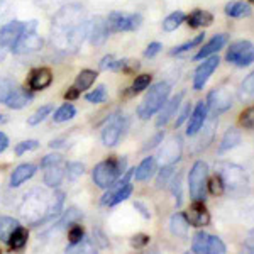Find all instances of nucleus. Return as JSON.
<instances>
[{"instance_id": "f257e3e1", "label": "nucleus", "mask_w": 254, "mask_h": 254, "mask_svg": "<svg viewBox=\"0 0 254 254\" xmlns=\"http://www.w3.org/2000/svg\"><path fill=\"white\" fill-rule=\"evenodd\" d=\"M87 22L80 7H64L53 19V43L61 49H78L87 39Z\"/></svg>"}, {"instance_id": "f03ea898", "label": "nucleus", "mask_w": 254, "mask_h": 254, "mask_svg": "<svg viewBox=\"0 0 254 254\" xmlns=\"http://www.w3.org/2000/svg\"><path fill=\"white\" fill-rule=\"evenodd\" d=\"M51 203H53V196H49L46 191L36 188V190H31L29 193L24 195L19 212L26 219L27 224L39 225L48 222Z\"/></svg>"}, {"instance_id": "7ed1b4c3", "label": "nucleus", "mask_w": 254, "mask_h": 254, "mask_svg": "<svg viewBox=\"0 0 254 254\" xmlns=\"http://www.w3.org/2000/svg\"><path fill=\"white\" fill-rule=\"evenodd\" d=\"M126 166H127V163L124 158L110 156L93 168L92 178L98 188L107 190L109 187H112L114 183L126 173Z\"/></svg>"}, {"instance_id": "20e7f679", "label": "nucleus", "mask_w": 254, "mask_h": 254, "mask_svg": "<svg viewBox=\"0 0 254 254\" xmlns=\"http://www.w3.org/2000/svg\"><path fill=\"white\" fill-rule=\"evenodd\" d=\"M170 92H171V87L166 81H159V83H154L153 87H149L147 93L137 107V116L141 117L142 121H147V119L153 117L154 114H158L163 105L166 104L168 97H170Z\"/></svg>"}, {"instance_id": "39448f33", "label": "nucleus", "mask_w": 254, "mask_h": 254, "mask_svg": "<svg viewBox=\"0 0 254 254\" xmlns=\"http://www.w3.org/2000/svg\"><path fill=\"white\" fill-rule=\"evenodd\" d=\"M217 175H220L225 188L232 195H244L249 190V180L244 168L237 166L234 163H219Z\"/></svg>"}, {"instance_id": "423d86ee", "label": "nucleus", "mask_w": 254, "mask_h": 254, "mask_svg": "<svg viewBox=\"0 0 254 254\" xmlns=\"http://www.w3.org/2000/svg\"><path fill=\"white\" fill-rule=\"evenodd\" d=\"M36 27H38V22H36V20L26 22L24 31L20 32L17 41H15L10 48L14 55H27V53L39 51V49L43 48V38L36 32Z\"/></svg>"}, {"instance_id": "0eeeda50", "label": "nucleus", "mask_w": 254, "mask_h": 254, "mask_svg": "<svg viewBox=\"0 0 254 254\" xmlns=\"http://www.w3.org/2000/svg\"><path fill=\"white\" fill-rule=\"evenodd\" d=\"M208 166L203 161H196L188 173V190L195 202H205L207 196Z\"/></svg>"}, {"instance_id": "6e6552de", "label": "nucleus", "mask_w": 254, "mask_h": 254, "mask_svg": "<svg viewBox=\"0 0 254 254\" xmlns=\"http://www.w3.org/2000/svg\"><path fill=\"white\" fill-rule=\"evenodd\" d=\"M225 60L239 68L249 66L251 63H254L253 43H249V41H237V43L231 44V48L227 49V55H225Z\"/></svg>"}, {"instance_id": "1a4fd4ad", "label": "nucleus", "mask_w": 254, "mask_h": 254, "mask_svg": "<svg viewBox=\"0 0 254 254\" xmlns=\"http://www.w3.org/2000/svg\"><path fill=\"white\" fill-rule=\"evenodd\" d=\"M110 32L122 31H136L141 27L142 17L141 14H129V12H110L107 17Z\"/></svg>"}, {"instance_id": "9d476101", "label": "nucleus", "mask_w": 254, "mask_h": 254, "mask_svg": "<svg viewBox=\"0 0 254 254\" xmlns=\"http://www.w3.org/2000/svg\"><path fill=\"white\" fill-rule=\"evenodd\" d=\"M191 251L205 254H224L227 251V248H225V244L217 236L198 231L193 236V241H191Z\"/></svg>"}, {"instance_id": "9b49d317", "label": "nucleus", "mask_w": 254, "mask_h": 254, "mask_svg": "<svg viewBox=\"0 0 254 254\" xmlns=\"http://www.w3.org/2000/svg\"><path fill=\"white\" fill-rule=\"evenodd\" d=\"M232 105H234V98H232L231 90L225 88V87L212 90L207 97V107H208V112H210L212 116L224 114L225 110H229Z\"/></svg>"}, {"instance_id": "f8f14e48", "label": "nucleus", "mask_w": 254, "mask_h": 254, "mask_svg": "<svg viewBox=\"0 0 254 254\" xmlns=\"http://www.w3.org/2000/svg\"><path fill=\"white\" fill-rule=\"evenodd\" d=\"M129 127V119L126 116H114L110 119V122L105 126V129L102 130V142L105 146H116L121 137L124 136V132Z\"/></svg>"}, {"instance_id": "ddd939ff", "label": "nucleus", "mask_w": 254, "mask_h": 254, "mask_svg": "<svg viewBox=\"0 0 254 254\" xmlns=\"http://www.w3.org/2000/svg\"><path fill=\"white\" fill-rule=\"evenodd\" d=\"M182 149H183V142L178 136H173L171 139H168L165 144H163L161 149H159V154H158L161 166L173 165L175 161H178L180 156H182Z\"/></svg>"}, {"instance_id": "4468645a", "label": "nucleus", "mask_w": 254, "mask_h": 254, "mask_svg": "<svg viewBox=\"0 0 254 254\" xmlns=\"http://www.w3.org/2000/svg\"><path fill=\"white\" fill-rule=\"evenodd\" d=\"M109 34H110V29H109L107 19L95 17L87 22V38L90 39V43L95 44V46L104 44L105 41H107Z\"/></svg>"}, {"instance_id": "2eb2a0df", "label": "nucleus", "mask_w": 254, "mask_h": 254, "mask_svg": "<svg viewBox=\"0 0 254 254\" xmlns=\"http://www.w3.org/2000/svg\"><path fill=\"white\" fill-rule=\"evenodd\" d=\"M220 60L219 56H208L203 60V63L195 69V76H193V88L195 90H202L207 85L208 78L212 76V73L215 71L219 66Z\"/></svg>"}, {"instance_id": "dca6fc26", "label": "nucleus", "mask_w": 254, "mask_h": 254, "mask_svg": "<svg viewBox=\"0 0 254 254\" xmlns=\"http://www.w3.org/2000/svg\"><path fill=\"white\" fill-rule=\"evenodd\" d=\"M185 217L188 224L193 225V227H205L210 224V214H208L207 207L203 205V202H195L190 205V208L185 212Z\"/></svg>"}, {"instance_id": "f3484780", "label": "nucleus", "mask_w": 254, "mask_h": 254, "mask_svg": "<svg viewBox=\"0 0 254 254\" xmlns=\"http://www.w3.org/2000/svg\"><path fill=\"white\" fill-rule=\"evenodd\" d=\"M24 27H26V22H20V20H12V22L0 27V46L5 49L12 48V44L17 41Z\"/></svg>"}, {"instance_id": "a211bd4d", "label": "nucleus", "mask_w": 254, "mask_h": 254, "mask_svg": "<svg viewBox=\"0 0 254 254\" xmlns=\"http://www.w3.org/2000/svg\"><path fill=\"white\" fill-rule=\"evenodd\" d=\"M207 114H208V107H207V102H198L196 107L193 109L191 116L188 117V130L187 134L188 136H195L198 134V130H202L203 124L207 121Z\"/></svg>"}, {"instance_id": "6ab92c4d", "label": "nucleus", "mask_w": 254, "mask_h": 254, "mask_svg": "<svg viewBox=\"0 0 254 254\" xmlns=\"http://www.w3.org/2000/svg\"><path fill=\"white\" fill-rule=\"evenodd\" d=\"M100 68L102 69H114V71L130 73V71H136V69L139 68V63L137 61H132V60H116L114 56L109 55L100 61Z\"/></svg>"}, {"instance_id": "aec40b11", "label": "nucleus", "mask_w": 254, "mask_h": 254, "mask_svg": "<svg viewBox=\"0 0 254 254\" xmlns=\"http://www.w3.org/2000/svg\"><path fill=\"white\" fill-rule=\"evenodd\" d=\"M225 44H227V34H217L214 36L210 41H208L207 44H203L202 48L198 49V53L195 55V61H200V60H205L208 56L215 55V53H219L220 49H222Z\"/></svg>"}, {"instance_id": "412c9836", "label": "nucleus", "mask_w": 254, "mask_h": 254, "mask_svg": "<svg viewBox=\"0 0 254 254\" xmlns=\"http://www.w3.org/2000/svg\"><path fill=\"white\" fill-rule=\"evenodd\" d=\"M44 170H46L44 171V185H48L49 188L60 187V183L63 182L64 175H66V166L63 165V161L49 165Z\"/></svg>"}, {"instance_id": "4be33fe9", "label": "nucleus", "mask_w": 254, "mask_h": 254, "mask_svg": "<svg viewBox=\"0 0 254 254\" xmlns=\"http://www.w3.org/2000/svg\"><path fill=\"white\" fill-rule=\"evenodd\" d=\"M183 95H185V93L180 92L178 95H175L173 98L166 100V104L163 105L161 110H159V117H158V121H156V126L158 127H163V126H166L168 122H170V119L175 116V112L178 110L180 104H182Z\"/></svg>"}, {"instance_id": "5701e85b", "label": "nucleus", "mask_w": 254, "mask_h": 254, "mask_svg": "<svg viewBox=\"0 0 254 254\" xmlns=\"http://www.w3.org/2000/svg\"><path fill=\"white\" fill-rule=\"evenodd\" d=\"M53 81V73L48 68H38L34 71H31L29 75V88L31 90H44L51 85Z\"/></svg>"}, {"instance_id": "b1692460", "label": "nucleus", "mask_w": 254, "mask_h": 254, "mask_svg": "<svg viewBox=\"0 0 254 254\" xmlns=\"http://www.w3.org/2000/svg\"><path fill=\"white\" fill-rule=\"evenodd\" d=\"M36 170H38V168H36L34 165H31V163H24V165H19L14 171H12V175H10V187L12 188H17V187L22 185V183H26L27 180H31L32 176H34Z\"/></svg>"}, {"instance_id": "393cba45", "label": "nucleus", "mask_w": 254, "mask_h": 254, "mask_svg": "<svg viewBox=\"0 0 254 254\" xmlns=\"http://www.w3.org/2000/svg\"><path fill=\"white\" fill-rule=\"evenodd\" d=\"M34 98V95L26 88H14V92L10 93V97L5 100V105L9 109H14V110H19V109H24L27 104Z\"/></svg>"}, {"instance_id": "a878e982", "label": "nucleus", "mask_w": 254, "mask_h": 254, "mask_svg": "<svg viewBox=\"0 0 254 254\" xmlns=\"http://www.w3.org/2000/svg\"><path fill=\"white\" fill-rule=\"evenodd\" d=\"M156 170H158L156 158H153V156L144 158L141 161V165L134 170V178H136L137 182H146V180H149L151 176L156 173Z\"/></svg>"}, {"instance_id": "bb28decb", "label": "nucleus", "mask_w": 254, "mask_h": 254, "mask_svg": "<svg viewBox=\"0 0 254 254\" xmlns=\"http://www.w3.org/2000/svg\"><path fill=\"white\" fill-rule=\"evenodd\" d=\"M185 20L188 22V26L193 27V29H196V27H208L212 22H214V15L207 10L196 9L191 12L188 17H185Z\"/></svg>"}, {"instance_id": "cd10ccee", "label": "nucleus", "mask_w": 254, "mask_h": 254, "mask_svg": "<svg viewBox=\"0 0 254 254\" xmlns=\"http://www.w3.org/2000/svg\"><path fill=\"white\" fill-rule=\"evenodd\" d=\"M225 14L234 19L249 17L251 15V5L246 2H241V0H232V2H229L225 5Z\"/></svg>"}, {"instance_id": "c85d7f7f", "label": "nucleus", "mask_w": 254, "mask_h": 254, "mask_svg": "<svg viewBox=\"0 0 254 254\" xmlns=\"http://www.w3.org/2000/svg\"><path fill=\"white\" fill-rule=\"evenodd\" d=\"M19 220L9 215H0V241L7 243L9 237L12 236V232L19 227Z\"/></svg>"}, {"instance_id": "c756f323", "label": "nucleus", "mask_w": 254, "mask_h": 254, "mask_svg": "<svg viewBox=\"0 0 254 254\" xmlns=\"http://www.w3.org/2000/svg\"><path fill=\"white\" fill-rule=\"evenodd\" d=\"M188 227H190V224H188L185 214H175L173 217H171L170 229L176 237H187Z\"/></svg>"}, {"instance_id": "7c9ffc66", "label": "nucleus", "mask_w": 254, "mask_h": 254, "mask_svg": "<svg viewBox=\"0 0 254 254\" xmlns=\"http://www.w3.org/2000/svg\"><path fill=\"white\" fill-rule=\"evenodd\" d=\"M241 142V132L237 129H229L227 132L224 134L222 141H220L219 146V153H225V151L232 149Z\"/></svg>"}, {"instance_id": "2f4dec72", "label": "nucleus", "mask_w": 254, "mask_h": 254, "mask_svg": "<svg viewBox=\"0 0 254 254\" xmlns=\"http://www.w3.org/2000/svg\"><path fill=\"white\" fill-rule=\"evenodd\" d=\"M95 80H97V71L83 69V71L78 73V76H76L75 85H73V87H76L80 92H83V90H88L90 87H92V85L95 83Z\"/></svg>"}, {"instance_id": "473e14b6", "label": "nucleus", "mask_w": 254, "mask_h": 254, "mask_svg": "<svg viewBox=\"0 0 254 254\" xmlns=\"http://www.w3.org/2000/svg\"><path fill=\"white\" fill-rule=\"evenodd\" d=\"M27 237H29V234H27V229H24L19 225V227L12 232V236L9 237L7 244H9L10 249H22L24 246L27 244Z\"/></svg>"}, {"instance_id": "72a5a7b5", "label": "nucleus", "mask_w": 254, "mask_h": 254, "mask_svg": "<svg viewBox=\"0 0 254 254\" xmlns=\"http://www.w3.org/2000/svg\"><path fill=\"white\" fill-rule=\"evenodd\" d=\"M182 22H185V14H183L182 10H176L163 20V29H165L166 32L176 31L180 26H182Z\"/></svg>"}, {"instance_id": "f704fd0d", "label": "nucleus", "mask_w": 254, "mask_h": 254, "mask_svg": "<svg viewBox=\"0 0 254 254\" xmlns=\"http://www.w3.org/2000/svg\"><path fill=\"white\" fill-rule=\"evenodd\" d=\"M75 114H76V109L73 107L71 104H64L55 112L53 121L58 122V124H61V122H68V121H71V119L75 117Z\"/></svg>"}, {"instance_id": "c9c22d12", "label": "nucleus", "mask_w": 254, "mask_h": 254, "mask_svg": "<svg viewBox=\"0 0 254 254\" xmlns=\"http://www.w3.org/2000/svg\"><path fill=\"white\" fill-rule=\"evenodd\" d=\"M203 39H205V34H198V36H195V38H193V39H190V41H188V43L182 44V46H178V48H175V49H171L170 55H171V56L183 55V53L190 51V49L196 48V46H198V44H202V43H203Z\"/></svg>"}, {"instance_id": "e433bc0d", "label": "nucleus", "mask_w": 254, "mask_h": 254, "mask_svg": "<svg viewBox=\"0 0 254 254\" xmlns=\"http://www.w3.org/2000/svg\"><path fill=\"white\" fill-rule=\"evenodd\" d=\"M53 112V105L51 104H48V105H43V107H39L38 110H36L32 116L27 119V124L29 126H38V124H41V122L46 119L49 114Z\"/></svg>"}, {"instance_id": "4c0bfd02", "label": "nucleus", "mask_w": 254, "mask_h": 254, "mask_svg": "<svg viewBox=\"0 0 254 254\" xmlns=\"http://www.w3.org/2000/svg\"><path fill=\"white\" fill-rule=\"evenodd\" d=\"M207 188L212 195H222L225 191V185L220 178V175H214L210 180H207Z\"/></svg>"}, {"instance_id": "58836bf2", "label": "nucleus", "mask_w": 254, "mask_h": 254, "mask_svg": "<svg viewBox=\"0 0 254 254\" xmlns=\"http://www.w3.org/2000/svg\"><path fill=\"white\" fill-rule=\"evenodd\" d=\"M239 124L244 127V129L254 130V105L253 107H248L243 110L239 116Z\"/></svg>"}, {"instance_id": "ea45409f", "label": "nucleus", "mask_w": 254, "mask_h": 254, "mask_svg": "<svg viewBox=\"0 0 254 254\" xmlns=\"http://www.w3.org/2000/svg\"><path fill=\"white\" fill-rule=\"evenodd\" d=\"M151 78H153L151 75H139V76H136L132 87H130V93H139V92H142V90H146L151 85Z\"/></svg>"}, {"instance_id": "a19ab883", "label": "nucleus", "mask_w": 254, "mask_h": 254, "mask_svg": "<svg viewBox=\"0 0 254 254\" xmlns=\"http://www.w3.org/2000/svg\"><path fill=\"white\" fill-rule=\"evenodd\" d=\"M85 237V231L80 224H71V227L68 229V239H69V244H76L80 243L81 239Z\"/></svg>"}, {"instance_id": "79ce46f5", "label": "nucleus", "mask_w": 254, "mask_h": 254, "mask_svg": "<svg viewBox=\"0 0 254 254\" xmlns=\"http://www.w3.org/2000/svg\"><path fill=\"white\" fill-rule=\"evenodd\" d=\"M85 98H87L90 104H102V102L107 98V90H105L104 85H100V87H97L93 92H90Z\"/></svg>"}, {"instance_id": "37998d69", "label": "nucleus", "mask_w": 254, "mask_h": 254, "mask_svg": "<svg viewBox=\"0 0 254 254\" xmlns=\"http://www.w3.org/2000/svg\"><path fill=\"white\" fill-rule=\"evenodd\" d=\"M14 88H15L14 81L7 80V78H0V102L5 104V100L10 97V93L14 92Z\"/></svg>"}, {"instance_id": "c03bdc74", "label": "nucleus", "mask_w": 254, "mask_h": 254, "mask_svg": "<svg viewBox=\"0 0 254 254\" xmlns=\"http://www.w3.org/2000/svg\"><path fill=\"white\" fill-rule=\"evenodd\" d=\"M241 92L246 98H254V71L249 76H246L241 83Z\"/></svg>"}, {"instance_id": "a18cd8bd", "label": "nucleus", "mask_w": 254, "mask_h": 254, "mask_svg": "<svg viewBox=\"0 0 254 254\" xmlns=\"http://www.w3.org/2000/svg\"><path fill=\"white\" fill-rule=\"evenodd\" d=\"M80 217H81V214H80L78 210H76L75 207L69 208V210H68V212H64V215L60 219V222L56 224V227H64L66 224H73L76 219H80Z\"/></svg>"}, {"instance_id": "49530a36", "label": "nucleus", "mask_w": 254, "mask_h": 254, "mask_svg": "<svg viewBox=\"0 0 254 254\" xmlns=\"http://www.w3.org/2000/svg\"><path fill=\"white\" fill-rule=\"evenodd\" d=\"M39 147V142L36 141V139H29V141H22L19 142L17 146H15V154L17 156H22L24 153H27V151H34Z\"/></svg>"}, {"instance_id": "de8ad7c7", "label": "nucleus", "mask_w": 254, "mask_h": 254, "mask_svg": "<svg viewBox=\"0 0 254 254\" xmlns=\"http://www.w3.org/2000/svg\"><path fill=\"white\" fill-rule=\"evenodd\" d=\"M85 173V166L81 163H69L66 166V176L68 180H76Z\"/></svg>"}, {"instance_id": "09e8293b", "label": "nucleus", "mask_w": 254, "mask_h": 254, "mask_svg": "<svg viewBox=\"0 0 254 254\" xmlns=\"http://www.w3.org/2000/svg\"><path fill=\"white\" fill-rule=\"evenodd\" d=\"M173 165H168V166H163V170L159 171V175H158V180H156V187L158 188H161V187H165L166 183H168V180H170V176H173Z\"/></svg>"}, {"instance_id": "8fccbe9b", "label": "nucleus", "mask_w": 254, "mask_h": 254, "mask_svg": "<svg viewBox=\"0 0 254 254\" xmlns=\"http://www.w3.org/2000/svg\"><path fill=\"white\" fill-rule=\"evenodd\" d=\"M171 191L176 196V205H182V176L176 175L171 183Z\"/></svg>"}, {"instance_id": "3c124183", "label": "nucleus", "mask_w": 254, "mask_h": 254, "mask_svg": "<svg viewBox=\"0 0 254 254\" xmlns=\"http://www.w3.org/2000/svg\"><path fill=\"white\" fill-rule=\"evenodd\" d=\"M163 49V46H161V43H151L149 46L146 48V51H144V56L146 58H154V56L158 55L159 51Z\"/></svg>"}, {"instance_id": "603ef678", "label": "nucleus", "mask_w": 254, "mask_h": 254, "mask_svg": "<svg viewBox=\"0 0 254 254\" xmlns=\"http://www.w3.org/2000/svg\"><path fill=\"white\" fill-rule=\"evenodd\" d=\"M147 243H149V236H146V234H137L130 241V244H132L134 248H144Z\"/></svg>"}, {"instance_id": "864d4df0", "label": "nucleus", "mask_w": 254, "mask_h": 254, "mask_svg": "<svg viewBox=\"0 0 254 254\" xmlns=\"http://www.w3.org/2000/svg\"><path fill=\"white\" fill-rule=\"evenodd\" d=\"M188 116H190V104H187L185 107H183V110H182V112H180L178 119H176L175 126H176V127H180V126H182L183 122H185L187 119H188Z\"/></svg>"}, {"instance_id": "5fc2aeb1", "label": "nucleus", "mask_w": 254, "mask_h": 254, "mask_svg": "<svg viewBox=\"0 0 254 254\" xmlns=\"http://www.w3.org/2000/svg\"><path fill=\"white\" fill-rule=\"evenodd\" d=\"M58 161H63L60 154H49V156H46V158L43 159V161H41V168H46L49 165H55V163H58Z\"/></svg>"}, {"instance_id": "6e6d98bb", "label": "nucleus", "mask_w": 254, "mask_h": 254, "mask_svg": "<svg viewBox=\"0 0 254 254\" xmlns=\"http://www.w3.org/2000/svg\"><path fill=\"white\" fill-rule=\"evenodd\" d=\"M78 97H80V90L76 87L68 88V92L64 93V98H66V100H75V98H78Z\"/></svg>"}, {"instance_id": "4d7b16f0", "label": "nucleus", "mask_w": 254, "mask_h": 254, "mask_svg": "<svg viewBox=\"0 0 254 254\" xmlns=\"http://www.w3.org/2000/svg\"><path fill=\"white\" fill-rule=\"evenodd\" d=\"M7 147H9V137H7L2 130H0V153H3Z\"/></svg>"}, {"instance_id": "13d9d810", "label": "nucleus", "mask_w": 254, "mask_h": 254, "mask_svg": "<svg viewBox=\"0 0 254 254\" xmlns=\"http://www.w3.org/2000/svg\"><path fill=\"white\" fill-rule=\"evenodd\" d=\"M161 141H163V134H161V132H159V134H158V136H156V137H154V139H153V141H151V142H147V146L144 147V149H149V147H154V146H156V144H158V142H161Z\"/></svg>"}, {"instance_id": "bf43d9fd", "label": "nucleus", "mask_w": 254, "mask_h": 254, "mask_svg": "<svg viewBox=\"0 0 254 254\" xmlns=\"http://www.w3.org/2000/svg\"><path fill=\"white\" fill-rule=\"evenodd\" d=\"M136 208H141V214L144 215L146 219H149V214H147V210H146L144 207H142V203H139V202H137V203H136Z\"/></svg>"}, {"instance_id": "052dcab7", "label": "nucleus", "mask_w": 254, "mask_h": 254, "mask_svg": "<svg viewBox=\"0 0 254 254\" xmlns=\"http://www.w3.org/2000/svg\"><path fill=\"white\" fill-rule=\"evenodd\" d=\"M244 246H246V249H249L251 253H254V237H253V239H249Z\"/></svg>"}, {"instance_id": "680f3d73", "label": "nucleus", "mask_w": 254, "mask_h": 254, "mask_svg": "<svg viewBox=\"0 0 254 254\" xmlns=\"http://www.w3.org/2000/svg\"><path fill=\"white\" fill-rule=\"evenodd\" d=\"M3 58H5V48L0 46V61H2Z\"/></svg>"}, {"instance_id": "e2e57ef3", "label": "nucleus", "mask_w": 254, "mask_h": 254, "mask_svg": "<svg viewBox=\"0 0 254 254\" xmlns=\"http://www.w3.org/2000/svg\"><path fill=\"white\" fill-rule=\"evenodd\" d=\"M5 122H7V116H3V114H0V126L5 124Z\"/></svg>"}, {"instance_id": "0e129e2a", "label": "nucleus", "mask_w": 254, "mask_h": 254, "mask_svg": "<svg viewBox=\"0 0 254 254\" xmlns=\"http://www.w3.org/2000/svg\"><path fill=\"white\" fill-rule=\"evenodd\" d=\"M249 2H253V3H254V0H249Z\"/></svg>"}, {"instance_id": "69168bd1", "label": "nucleus", "mask_w": 254, "mask_h": 254, "mask_svg": "<svg viewBox=\"0 0 254 254\" xmlns=\"http://www.w3.org/2000/svg\"><path fill=\"white\" fill-rule=\"evenodd\" d=\"M0 2H2V0H0Z\"/></svg>"}]
</instances>
